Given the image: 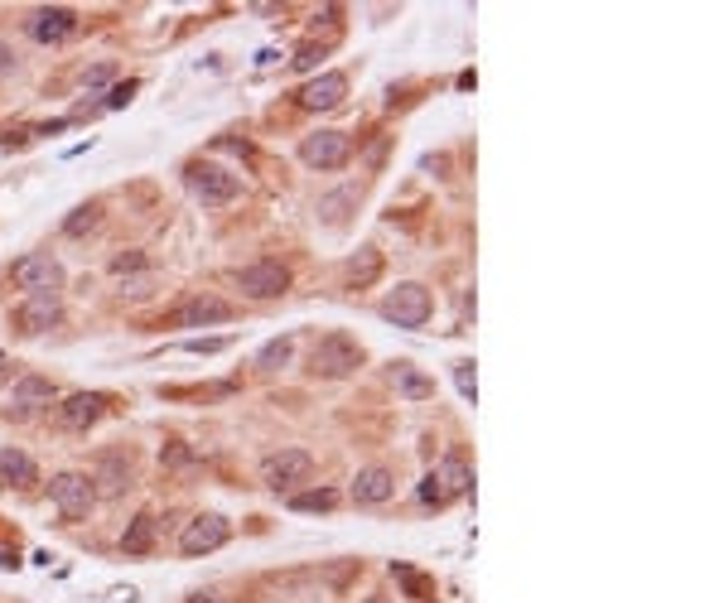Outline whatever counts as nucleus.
<instances>
[{
    "instance_id": "f257e3e1",
    "label": "nucleus",
    "mask_w": 724,
    "mask_h": 603,
    "mask_svg": "<svg viewBox=\"0 0 724 603\" xmlns=\"http://www.w3.org/2000/svg\"><path fill=\"white\" fill-rule=\"evenodd\" d=\"M358 367H362V343L353 333H324V338L314 343V353H309V372H314V377H329V382L353 377Z\"/></svg>"
},
{
    "instance_id": "f03ea898",
    "label": "nucleus",
    "mask_w": 724,
    "mask_h": 603,
    "mask_svg": "<svg viewBox=\"0 0 724 603\" xmlns=\"http://www.w3.org/2000/svg\"><path fill=\"white\" fill-rule=\"evenodd\" d=\"M309 473H314V454L309 449H276V454L261 459V483L271 493H295Z\"/></svg>"
},
{
    "instance_id": "7ed1b4c3",
    "label": "nucleus",
    "mask_w": 724,
    "mask_h": 603,
    "mask_svg": "<svg viewBox=\"0 0 724 603\" xmlns=\"http://www.w3.org/2000/svg\"><path fill=\"white\" fill-rule=\"evenodd\" d=\"M430 290L416 285V280H406V285H396L387 300H382V319L396 324V329H425V319H430Z\"/></svg>"
},
{
    "instance_id": "20e7f679",
    "label": "nucleus",
    "mask_w": 724,
    "mask_h": 603,
    "mask_svg": "<svg viewBox=\"0 0 724 603\" xmlns=\"http://www.w3.org/2000/svg\"><path fill=\"white\" fill-rule=\"evenodd\" d=\"M10 280L25 290V295H58L63 290V266H58L49 251H29L10 266Z\"/></svg>"
},
{
    "instance_id": "39448f33",
    "label": "nucleus",
    "mask_w": 724,
    "mask_h": 603,
    "mask_svg": "<svg viewBox=\"0 0 724 603\" xmlns=\"http://www.w3.org/2000/svg\"><path fill=\"white\" fill-rule=\"evenodd\" d=\"M237 174L223 165H189V193H194L203 208H223V203H232L237 198Z\"/></svg>"
},
{
    "instance_id": "423d86ee",
    "label": "nucleus",
    "mask_w": 724,
    "mask_h": 603,
    "mask_svg": "<svg viewBox=\"0 0 724 603\" xmlns=\"http://www.w3.org/2000/svg\"><path fill=\"white\" fill-rule=\"evenodd\" d=\"M49 497H54V507L68 521H83L92 512V502H97V488H92L87 473H58L54 483H49Z\"/></svg>"
},
{
    "instance_id": "0eeeda50",
    "label": "nucleus",
    "mask_w": 724,
    "mask_h": 603,
    "mask_svg": "<svg viewBox=\"0 0 724 603\" xmlns=\"http://www.w3.org/2000/svg\"><path fill=\"white\" fill-rule=\"evenodd\" d=\"M63 324V300L58 295H25V304L15 309V333L20 338H39Z\"/></svg>"
},
{
    "instance_id": "6e6552de",
    "label": "nucleus",
    "mask_w": 724,
    "mask_h": 603,
    "mask_svg": "<svg viewBox=\"0 0 724 603\" xmlns=\"http://www.w3.org/2000/svg\"><path fill=\"white\" fill-rule=\"evenodd\" d=\"M237 285L251 300H276V295L290 290V271L280 261H251L247 271H237Z\"/></svg>"
},
{
    "instance_id": "1a4fd4ad",
    "label": "nucleus",
    "mask_w": 724,
    "mask_h": 603,
    "mask_svg": "<svg viewBox=\"0 0 724 603\" xmlns=\"http://www.w3.org/2000/svg\"><path fill=\"white\" fill-rule=\"evenodd\" d=\"M348 155H353V140L343 131H319V136H305V145H300V160L309 169H343Z\"/></svg>"
},
{
    "instance_id": "9d476101",
    "label": "nucleus",
    "mask_w": 724,
    "mask_h": 603,
    "mask_svg": "<svg viewBox=\"0 0 724 603\" xmlns=\"http://www.w3.org/2000/svg\"><path fill=\"white\" fill-rule=\"evenodd\" d=\"M227 536H232L227 517H218V512H203V517H194L189 526H184V536H179V550H184V555H208V550L227 546Z\"/></svg>"
},
{
    "instance_id": "9b49d317",
    "label": "nucleus",
    "mask_w": 724,
    "mask_h": 603,
    "mask_svg": "<svg viewBox=\"0 0 724 603\" xmlns=\"http://www.w3.org/2000/svg\"><path fill=\"white\" fill-rule=\"evenodd\" d=\"M227 319H232V304L213 300V295H198V300L179 304V309L169 314L174 329H208V324H227Z\"/></svg>"
},
{
    "instance_id": "f8f14e48",
    "label": "nucleus",
    "mask_w": 724,
    "mask_h": 603,
    "mask_svg": "<svg viewBox=\"0 0 724 603\" xmlns=\"http://www.w3.org/2000/svg\"><path fill=\"white\" fill-rule=\"evenodd\" d=\"M107 411V396H97V391H78V396H68L63 406H58V425L63 430H87V425H97Z\"/></svg>"
},
{
    "instance_id": "ddd939ff",
    "label": "nucleus",
    "mask_w": 724,
    "mask_h": 603,
    "mask_svg": "<svg viewBox=\"0 0 724 603\" xmlns=\"http://www.w3.org/2000/svg\"><path fill=\"white\" fill-rule=\"evenodd\" d=\"M348 97V78L343 73H319L314 83L300 87V107L305 111H334Z\"/></svg>"
},
{
    "instance_id": "4468645a",
    "label": "nucleus",
    "mask_w": 724,
    "mask_h": 603,
    "mask_svg": "<svg viewBox=\"0 0 724 603\" xmlns=\"http://www.w3.org/2000/svg\"><path fill=\"white\" fill-rule=\"evenodd\" d=\"M73 29H78V15H73L68 5H49V10H39V15L29 20V34H34L39 44H63Z\"/></svg>"
},
{
    "instance_id": "2eb2a0df",
    "label": "nucleus",
    "mask_w": 724,
    "mask_h": 603,
    "mask_svg": "<svg viewBox=\"0 0 724 603\" xmlns=\"http://www.w3.org/2000/svg\"><path fill=\"white\" fill-rule=\"evenodd\" d=\"M391 493H396V478H391L387 468H362L358 478H353V502L358 507H382Z\"/></svg>"
},
{
    "instance_id": "dca6fc26",
    "label": "nucleus",
    "mask_w": 724,
    "mask_h": 603,
    "mask_svg": "<svg viewBox=\"0 0 724 603\" xmlns=\"http://www.w3.org/2000/svg\"><path fill=\"white\" fill-rule=\"evenodd\" d=\"M10 401H15V411H39V406H54L58 401V386L49 377H20L15 391H10Z\"/></svg>"
},
{
    "instance_id": "f3484780",
    "label": "nucleus",
    "mask_w": 724,
    "mask_h": 603,
    "mask_svg": "<svg viewBox=\"0 0 724 603\" xmlns=\"http://www.w3.org/2000/svg\"><path fill=\"white\" fill-rule=\"evenodd\" d=\"M39 478V468L20 449H0V488H29Z\"/></svg>"
},
{
    "instance_id": "a211bd4d",
    "label": "nucleus",
    "mask_w": 724,
    "mask_h": 603,
    "mask_svg": "<svg viewBox=\"0 0 724 603\" xmlns=\"http://www.w3.org/2000/svg\"><path fill=\"white\" fill-rule=\"evenodd\" d=\"M435 483H440L445 502H449V497H469V493H474V473H469V464H464V459H454V454H449L445 464H440Z\"/></svg>"
},
{
    "instance_id": "6ab92c4d",
    "label": "nucleus",
    "mask_w": 724,
    "mask_h": 603,
    "mask_svg": "<svg viewBox=\"0 0 724 603\" xmlns=\"http://www.w3.org/2000/svg\"><path fill=\"white\" fill-rule=\"evenodd\" d=\"M391 386H396L406 401H430V396H435V382H430L425 372H416L411 362H396V367H391Z\"/></svg>"
},
{
    "instance_id": "aec40b11",
    "label": "nucleus",
    "mask_w": 724,
    "mask_h": 603,
    "mask_svg": "<svg viewBox=\"0 0 724 603\" xmlns=\"http://www.w3.org/2000/svg\"><path fill=\"white\" fill-rule=\"evenodd\" d=\"M150 546H155V517H150V512H140V517L126 526V536H121V550H126V555H145Z\"/></svg>"
},
{
    "instance_id": "412c9836",
    "label": "nucleus",
    "mask_w": 724,
    "mask_h": 603,
    "mask_svg": "<svg viewBox=\"0 0 724 603\" xmlns=\"http://www.w3.org/2000/svg\"><path fill=\"white\" fill-rule=\"evenodd\" d=\"M290 507L295 512H334L338 493L334 488H314V493H290Z\"/></svg>"
},
{
    "instance_id": "4be33fe9",
    "label": "nucleus",
    "mask_w": 724,
    "mask_h": 603,
    "mask_svg": "<svg viewBox=\"0 0 724 603\" xmlns=\"http://www.w3.org/2000/svg\"><path fill=\"white\" fill-rule=\"evenodd\" d=\"M290 353H295V343H290V338H276V343H266V348H261L256 367H261V372H280V367L290 362Z\"/></svg>"
},
{
    "instance_id": "5701e85b",
    "label": "nucleus",
    "mask_w": 724,
    "mask_h": 603,
    "mask_svg": "<svg viewBox=\"0 0 724 603\" xmlns=\"http://www.w3.org/2000/svg\"><path fill=\"white\" fill-rule=\"evenodd\" d=\"M126 483H131V468L121 464L116 454H107V459H102V488H107V493H121Z\"/></svg>"
},
{
    "instance_id": "b1692460",
    "label": "nucleus",
    "mask_w": 724,
    "mask_h": 603,
    "mask_svg": "<svg viewBox=\"0 0 724 603\" xmlns=\"http://www.w3.org/2000/svg\"><path fill=\"white\" fill-rule=\"evenodd\" d=\"M377 271H382V256L367 247V251H362V266H358V261L348 266V280H353V285H372V280H377Z\"/></svg>"
},
{
    "instance_id": "393cba45",
    "label": "nucleus",
    "mask_w": 724,
    "mask_h": 603,
    "mask_svg": "<svg viewBox=\"0 0 724 603\" xmlns=\"http://www.w3.org/2000/svg\"><path fill=\"white\" fill-rule=\"evenodd\" d=\"M87 227H97V203H83V208H73V218L63 222V232H68V237H83Z\"/></svg>"
},
{
    "instance_id": "a878e982",
    "label": "nucleus",
    "mask_w": 724,
    "mask_h": 603,
    "mask_svg": "<svg viewBox=\"0 0 724 603\" xmlns=\"http://www.w3.org/2000/svg\"><path fill=\"white\" fill-rule=\"evenodd\" d=\"M454 382L464 391V401H478V382H474V362H454Z\"/></svg>"
},
{
    "instance_id": "bb28decb",
    "label": "nucleus",
    "mask_w": 724,
    "mask_h": 603,
    "mask_svg": "<svg viewBox=\"0 0 724 603\" xmlns=\"http://www.w3.org/2000/svg\"><path fill=\"white\" fill-rule=\"evenodd\" d=\"M227 348V338H184V353H203V357H213V353H223Z\"/></svg>"
},
{
    "instance_id": "cd10ccee",
    "label": "nucleus",
    "mask_w": 724,
    "mask_h": 603,
    "mask_svg": "<svg viewBox=\"0 0 724 603\" xmlns=\"http://www.w3.org/2000/svg\"><path fill=\"white\" fill-rule=\"evenodd\" d=\"M136 87H140L136 78H126V83H116L112 92H107V107H112V111H121V107H126V102H131V97H136Z\"/></svg>"
},
{
    "instance_id": "c85d7f7f",
    "label": "nucleus",
    "mask_w": 724,
    "mask_h": 603,
    "mask_svg": "<svg viewBox=\"0 0 724 603\" xmlns=\"http://www.w3.org/2000/svg\"><path fill=\"white\" fill-rule=\"evenodd\" d=\"M319 58H324V49H319V44H300V49H295V58H290V63H295L300 73H309V68L319 63Z\"/></svg>"
},
{
    "instance_id": "c756f323",
    "label": "nucleus",
    "mask_w": 724,
    "mask_h": 603,
    "mask_svg": "<svg viewBox=\"0 0 724 603\" xmlns=\"http://www.w3.org/2000/svg\"><path fill=\"white\" fill-rule=\"evenodd\" d=\"M416 497H420V502H425V507H445V493H440V483H435V473H430V478H425V483H420V488H416Z\"/></svg>"
},
{
    "instance_id": "7c9ffc66",
    "label": "nucleus",
    "mask_w": 724,
    "mask_h": 603,
    "mask_svg": "<svg viewBox=\"0 0 724 603\" xmlns=\"http://www.w3.org/2000/svg\"><path fill=\"white\" fill-rule=\"evenodd\" d=\"M140 266H145V256H140V251H126V256H112V275L140 271Z\"/></svg>"
},
{
    "instance_id": "2f4dec72",
    "label": "nucleus",
    "mask_w": 724,
    "mask_h": 603,
    "mask_svg": "<svg viewBox=\"0 0 724 603\" xmlns=\"http://www.w3.org/2000/svg\"><path fill=\"white\" fill-rule=\"evenodd\" d=\"M107 78H112V68H92V73H87L83 83L92 87V92H97V87H107Z\"/></svg>"
},
{
    "instance_id": "473e14b6",
    "label": "nucleus",
    "mask_w": 724,
    "mask_h": 603,
    "mask_svg": "<svg viewBox=\"0 0 724 603\" xmlns=\"http://www.w3.org/2000/svg\"><path fill=\"white\" fill-rule=\"evenodd\" d=\"M15 565H20V560H15V550L0 546V570H15Z\"/></svg>"
},
{
    "instance_id": "72a5a7b5",
    "label": "nucleus",
    "mask_w": 724,
    "mask_h": 603,
    "mask_svg": "<svg viewBox=\"0 0 724 603\" xmlns=\"http://www.w3.org/2000/svg\"><path fill=\"white\" fill-rule=\"evenodd\" d=\"M5 377H10V357L0 353V382H5Z\"/></svg>"
},
{
    "instance_id": "f704fd0d",
    "label": "nucleus",
    "mask_w": 724,
    "mask_h": 603,
    "mask_svg": "<svg viewBox=\"0 0 724 603\" xmlns=\"http://www.w3.org/2000/svg\"><path fill=\"white\" fill-rule=\"evenodd\" d=\"M189 603H218V599H208V594H194V599H189Z\"/></svg>"
},
{
    "instance_id": "c9c22d12",
    "label": "nucleus",
    "mask_w": 724,
    "mask_h": 603,
    "mask_svg": "<svg viewBox=\"0 0 724 603\" xmlns=\"http://www.w3.org/2000/svg\"><path fill=\"white\" fill-rule=\"evenodd\" d=\"M367 603H391V599H382V594H377V599H367Z\"/></svg>"
}]
</instances>
